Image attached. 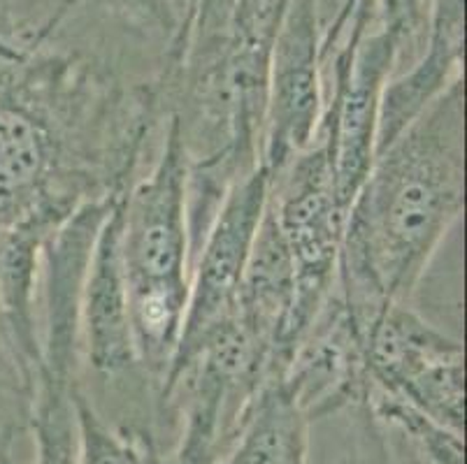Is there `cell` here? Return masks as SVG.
<instances>
[{
	"mask_svg": "<svg viewBox=\"0 0 467 464\" xmlns=\"http://www.w3.org/2000/svg\"><path fill=\"white\" fill-rule=\"evenodd\" d=\"M465 202V87L453 82L379 149L347 214L335 293L356 330L411 304Z\"/></svg>",
	"mask_w": 467,
	"mask_h": 464,
	"instance_id": "1",
	"label": "cell"
},
{
	"mask_svg": "<svg viewBox=\"0 0 467 464\" xmlns=\"http://www.w3.org/2000/svg\"><path fill=\"white\" fill-rule=\"evenodd\" d=\"M267 207L277 221L296 267V304L288 325V360L324 309L337 279L349 207L339 198L333 163L314 138L286 165L270 174Z\"/></svg>",
	"mask_w": 467,
	"mask_h": 464,
	"instance_id": "2",
	"label": "cell"
},
{
	"mask_svg": "<svg viewBox=\"0 0 467 464\" xmlns=\"http://www.w3.org/2000/svg\"><path fill=\"white\" fill-rule=\"evenodd\" d=\"M365 399H400L451 432L465 425L462 344L437 330L411 304H390L360 332ZM363 399V404H365Z\"/></svg>",
	"mask_w": 467,
	"mask_h": 464,
	"instance_id": "3",
	"label": "cell"
},
{
	"mask_svg": "<svg viewBox=\"0 0 467 464\" xmlns=\"http://www.w3.org/2000/svg\"><path fill=\"white\" fill-rule=\"evenodd\" d=\"M121 258L130 293H189V153L172 114L151 172L124 193Z\"/></svg>",
	"mask_w": 467,
	"mask_h": 464,
	"instance_id": "4",
	"label": "cell"
},
{
	"mask_svg": "<svg viewBox=\"0 0 467 464\" xmlns=\"http://www.w3.org/2000/svg\"><path fill=\"white\" fill-rule=\"evenodd\" d=\"M267 193L270 174L258 165L237 179L228 189L226 198L221 200L191 261L184 327L165 378L184 365L214 332L235 321L237 293L258 225L265 214Z\"/></svg>",
	"mask_w": 467,
	"mask_h": 464,
	"instance_id": "5",
	"label": "cell"
},
{
	"mask_svg": "<svg viewBox=\"0 0 467 464\" xmlns=\"http://www.w3.org/2000/svg\"><path fill=\"white\" fill-rule=\"evenodd\" d=\"M324 26L318 0H291L267 75L261 165L275 174L317 135L324 114Z\"/></svg>",
	"mask_w": 467,
	"mask_h": 464,
	"instance_id": "6",
	"label": "cell"
},
{
	"mask_svg": "<svg viewBox=\"0 0 467 464\" xmlns=\"http://www.w3.org/2000/svg\"><path fill=\"white\" fill-rule=\"evenodd\" d=\"M129 189V186H126ZM114 198L93 240L79 295V353L100 381L150 378L140 367L129 314V281L121 258V202Z\"/></svg>",
	"mask_w": 467,
	"mask_h": 464,
	"instance_id": "7",
	"label": "cell"
},
{
	"mask_svg": "<svg viewBox=\"0 0 467 464\" xmlns=\"http://www.w3.org/2000/svg\"><path fill=\"white\" fill-rule=\"evenodd\" d=\"M309 425L312 418L284 378L270 376L214 464H307Z\"/></svg>",
	"mask_w": 467,
	"mask_h": 464,
	"instance_id": "8",
	"label": "cell"
},
{
	"mask_svg": "<svg viewBox=\"0 0 467 464\" xmlns=\"http://www.w3.org/2000/svg\"><path fill=\"white\" fill-rule=\"evenodd\" d=\"M72 414L75 464H165L150 434L109 425L79 383L72 388Z\"/></svg>",
	"mask_w": 467,
	"mask_h": 464,
	"instance_id": "9",
	"label": "cell"
},
{
	"mask_svg": "<svg viewBox=\"0 0 467 464\" xmlns=\"http://www.w3.org/2000/svg\"><path fill=\"white\" fill-rule=\"evenodd\" d=\"M78 383L70 374L47 369L37 374L28 414L36 432V464H75L72 388Z\"/></svg>",
	"mask_w": 467,
	"mask_h": 464,
	"instance_id": "10",
	"label": "cell"
},
{
	"mask_svg": "<svg viewBox=\"0 0 467 464\" xmlns=\"http://www.w3.org/2000/svg\"><path fill=\"white\" fill-rule=\"evenodd\" d=\"M98 12L142 40H165L175 36L180 15L170 0H91Z\"/></svg>",
	"mask_w": 467,
	"mask_h": 464,
	"instance_id": "11",
	"label": "cell"
}]
</instances>
